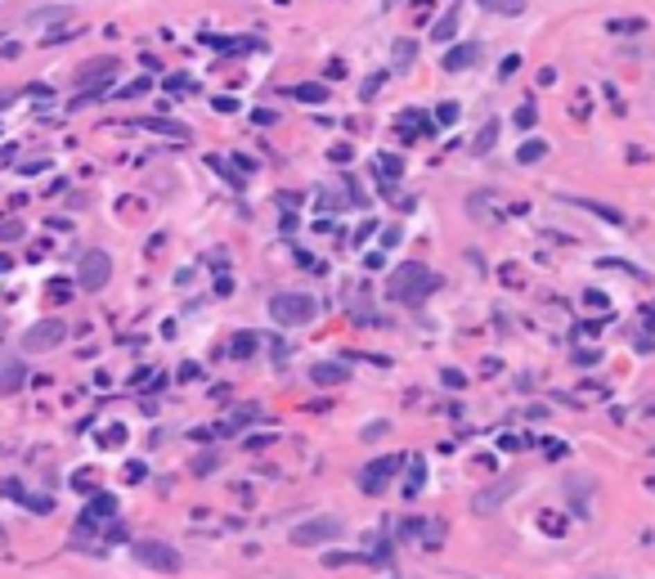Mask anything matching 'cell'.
Masks as SVG:
<instances>
[{
	"label": "cell",
	"mask_w": 655,
	"mask_h": 579,
	"mask_svg": "<svg viewBox=\"0 0 655 579\" xmlns=\"http://www.w3.org/2000/svg\"><path fill=\"white\" fill-rule=\"evenodd\" d=\"M534 121H539V112L530 108V103H521V108H516V126H521V130H530Z\"/></svg>",
	"instance_id": "33"
},
{
	"label": "cell",
	"mask_w": 655,
	"mask_h": 579,
	"mask_svg": "<svg viewBox=\"0 0 655 579\" xmlns=\"http://www.w3.org/2000/svg\"><path fill=\"white\" fill-rule=\"evenodd\" d=\"M539 526H543L548 535H561V530H566V521L557 517V512H543V517H539Z\"/></svg>",
	"instance_id": "32"
},
{
	"label": "cell",
	"mask_w": 655,
	"mask_h": 579,
	"mask_svg": "<svg viewBox=\"0 0 655 579\" xmlns=\"http://www.w3.org/2000/svg\"><path fill=\"white\" fill-rule=\"evenodd\" d=\"M642 27H647L642 18H615V23H611V36H633V32H642Z\"/></svg>",
	"instance_id": "25"
},
{
	"label": "cell",
	"mask_w": 655,
	"mask_h": 579,
	"mask_svg": "<svg viewBox=\"0 0 655 579\" xmlns=\"http://www.w3.org/2000/svg\"><path fill=\"white\" fill-rule=\"evenodd\" d=\"M144 472H148L144 463H130V467H126V481H130V485H135V481H144Z\"/></svg>",
	"instance_id": "43"
},
{
	"label": "cell",
	"mask_w": 655,
	"mask_h": 579,
	"mask_svg": "<svg viewBox=\"0 0 655 579\" xmlns=\"http://www.w3.org/2000/svg\"><path fill=\"white\" fill-rule=\"evenodd\" d=\"M440 382H444V386H453V391H458V386H467V377H462L458 368H444V373H440Z\"/></svg>",
	"instance_id": "38"
},
{
	"label": "cell",
	"mask_w": 655,
	"mask_h": 579,
	"mask_svg": "<svg viewBox=\"0 0 655 579\" xmlns=\"http://www.w3.org/2000/svg\"><path fill=\"white\" fill-rule=\"evenodd\" d=\"M112 77H117V59H112V54H99V59H90V63L77 68V85H90V81H108L112 85Z\"/></svg>",
	"instance_id": "9"
},
{
	"label": "cell",
	"mask_w": 655,
	"mask_h": 579,
	"mask_svg": "<svg viewBox=\"0 0 655 579\" xmlns=\"http://www.w3.org/2000/svg\"><path fill=\"white\" fill-rule=\"evenodd\" d=\"M256 350V337L252 332H238V337H234V346H229V355H238V359H247Z\"/></svg>",
	"instance_id": "26"
},
{
	"label": "cell",
	"mask_w": 655,
	"mask_h": 579,
	"mask_svg": "<svg viewBox=\"0 0 655 579\" xmlns=\"http://www.w3.org/2000/svg\"><path fill=\"white\" fill-rule=\"evenodd\" d=\"M341 530H346L341 517H310V521H301V526H292V544L297 548L332 544V539H341Z\"/></svg>",
	"instance_id": "3"
},
{
	"label": "cell",
	"mask_w": 655,
	"mask_h": 579,
	"mask_svg": "<svg viewBox=\"0 0 655 579\" xmlns=\"http://www.w3.org/2000/svg\"><path fill=\"white\" fill-rule=\"evenodd\" d=\"M166 90H171V94H189V90H193V81L175 72V77H166Z\"/></svg>",
	"instance_id": "35"
},
{
	"label": "cell",
	"mask_w": 655,
	"mask_h": 579,
	"mask_svg": "<svg viewBox=\"0 0 655 579\" xmlns=\"http://www.w3.org/2000/svg\"><path fill=\"white\" fill-rule=\"evenodd\" d=\"M108 279H112V256L99 252V248L85 252L81 265H77V288H81V292H99Z\"/></svg>",
	"instance_id": "4"
},
{
	"label": "cell",
	"mask_w": 655,
	"mask_h": 579,
	"mask_svg": "<svg viewBox=\"0 0 655 579\" xmlns=\"http://www.w3.org/2000/svg\"><path fill=\"white\" fill-rule=\"evenodd\" d=\"M63 337H68V324H63V319H41V324H32L23 332V350L27 355H41V350H54Z\"/></svg>",
	"instance_id": "5"
},
{
	"label": "cell",
	"mask_w": 655,
	"mask_h": 579,
	"mask_svg": "<svg viewBox=\"0 0 655 579\" xmlns=\"http://www.w3.org/2000/svg\"><path fill=\"white\" fill-rule=\"evenodd\" d=\"M332 162H350V144H337V148H332Z\"/></svg>",
	"instance_id": "47"
},
{
	"label": "cell",
	"mask_w": 655,
	"mask_h": 579,
	"mask_svg": "<svg viewBox=\"0 0 655 579\" xmlns=\"http://www.w3.org/2000/svg\"><path fill=\"white\" fill-rule=\"evenodd\" d=\"M310 377H315L319 386H341L350 377V368L346 364H315V368H310Z\"/></svg>",
	"instance_id": "13"
},
{
	"label": "cell",
	"mask_w": 655,
	"mask_h": 579,
	"mask_svg": "<svg viewBox=\"0 0 655 579\" xmlns=\"http://www.w3.org/2000/svg\"><path fill=\"white\" fill-rule=\"evenodd\" d=\"M597 359H602V355H597V350H575V364H584V368H593Z\"/></svg>",
	"instance_id": "41"
},
{
	"label": "cell",
	"mask_w": 655,
	"mask_h": 579,
	"mask_svg": "<svg viewBox=\"0 0 655 579\" xmlns=\"http://www.w3.org/2000/svg\"><path fill=\"white\" fill-rule=\"evenodd\" d=\"M99 521H117V499L112 494H90V503L81 508V517H77V526H99Z\"/></svg>",
	"instance_id": "8"
},
{
	"label": "cell",
	"mask_w": 655,
	"mask_h": 579,
	"mask_svg": "<svg viewBox=\"0 0 655 579\" xmlns=\"http://www.w3.org/2000/svg\"><path fill=\"white\" fill-rule=\"evenodd\" d=\"M135 557L148 566V571H162V575H175L180 566H184V562H180V553L171 544H162V539H144V544H135Z\"/></svg>",
	"instance_id": "6"
},
{
	"label": "cell",
	"mask_w": 655,
	"mask_h": 579,
	"mask_svg": "<svg viewBox=\"0 0 655 579\" xmlns=\"http://www.w3.org/2000/svg\"><path fill=\"white\" fill-rule=\"evenodd\" d=\"M382 81H386V72H373V81H368V85H364V99H373V94H377V90H382Z\"/></svg>",
	"instance_id": "42"
},
{
	"label": "cell",
	"mask_w": 655,
	"mask_h": 579,
	"mask_svg": "<svg viewBox=\"0 0 655 579\" xmlns=\"http://www.w3.org/2000/svg\"><path fill=\"white\" fill-rule=\"evenodd\" d=\"M99 444H103V449H117V444H126V426H103V431H99Z\"/></svg>",
	"instance_id": "24"
},
{
	"label": "cell",
	"mask_w": 655,
	"mask_h": 579,
	"mask_svg": "<svg viewBox=\"0 0 655 579\" xmlns=\"http://www.w3.org/2000/svg\"><path fill=\"white\" fill-rule=\"evenodd\" d=\"M435 121H440V126H453V121H458V103H440V108H435Z\"/></svg>",
	"instance_id": "29"
},
{
	"label": "cell",
	"mask_w": 655,
	"mask_h": 579,
	"mask_svg": "<svg viewBox=\"0 0 655 579\" xmlns=\"http://www.w3.org/2000/svg\"><path fill=\"white\" fill-rule=\"evenodd\" d=\"M148 85H153V77H139V81H130V85H121L117 90V99H135V94H144Z\"/></svg>",
	"instance_id": "28"
},
{
	"label": "cell",
	"mask_w": 655,
	"mask_h": 579,
	"mask_svg": "<svg viewBox=\"0 0 655 579\" xmlns=\"http://www.w3.org/2000/svg\"><path fill=\"white\" fill-rule=\"evenodd\" d=\"M50 18H68V9H36V14L27 18V23H32V27H41V23H50Z\"/></svg>",
	"instance_id": "30"
},
{
	"label": "cell",
	"mask_w": 655,
	"mask_h": 579,
	"mask_svg": "<svg viewBox=\"0 0 655 579\" xmlns=\"http://www.w3.org/2000/svg\"><path fill=\"white\" fill-rule=\"evenodd\" d=\"M216 463H220V453H198L193 476H211V472H216Z\"/></svg>",
	"instance_id": "27"
},
{
	"label": "cell",
	"mask_w": 655,
	"mask_h": 579,
	"mask_svg": "<svg viewBox=\"0 0 655 579\" xmlns=\"http://www.w3.org/2000/svg\"><path fill=\"white\" fill-rule=\"evenodd\" d=\"M90 472H94V467H81V476L72 481V485H77V490H85V494H99V490H94V476H90Z\"/></svg>",
	"instance_id": "36"
},
{
	"label": "cell",
	"mask_w": 655,
	"mask_h": 579,
	"mask_svg": "<svg viewBox=\"0 0 655 579\" xmlns=\"http://www.w3.org/2000/svg\"><path fill=\"white\" fill-rule=\"evenodd\" d=\"M386 431H391V422H382V417H377V422H368V426H364V431H359V435H364V440H382Z\"/></svg>",
	"instance_id": "31"
},
{
	"label": "cell",
	"mask_w": 655,
	"mask_h": 579,
	"mask_svg": "<svg viewBox=\"0 0 655 579\" xmlns=\"http://www.w3.org/2000/svg\"><path fill=\"white\" fill-rule=\"evenodd\" d=\"M292 99H301V103H324V99H328V85H324V81H301L297 90H292Z\"/></svg>",
	"instance_id": "19"
},
{
	"label": "cell",
	"mask_w": 655,
	"mask_h": 579,
	"mask_svg": "<svg viewBox=\"0 0 655 579\" xmlns=\"http://www.w3.org/2000/svg\"><path fill=\"white\" fill-rule=\"evenodd\" d=\"M584 301H588L593 310H606V306H611V301H606V292H597V288H588V292H584Z\"/></svg>",
	"instance_id": "39"
},
{
	"label": "cell",
	"mask_w": 655,
	"mask_h": 579,
	"mask_svg": "<svg viewBox=\"0 0 655 579\" xmlns=\"http://www.w3.org/2000/svg\"><path fill=\"white\" fill-rule=\"evenodd\" d=\"M422 481H426V463H422V458H409V481H404V499H417V494H422Z\"/></svg>",
	"instance_id": "18"
},
{
	"label": "cell",
	"mask_w": 655,
	"mask_h": 579,
	"mask_svg": "<svg viewBox=\"0 0 655 579\" xmlns=\"http://www.w3.org/2000/svg\"><path fill=\"white\" fill-rule=\"evenodd\" d=\"M315 301L306 297V292H274L270 297V315L279 328H306L310 319H315Z\"/></svg>",
	"instance_id": "2"
},
{
	"label": "cell",
	"mask_w": 655,
	"mask_h": 579,
	"mask_svg": "<svg viewBox=\"0 0 655 579\" xmlns=\"http://www.w3.org/2000/svg\"><path fill=\"white\" fill-rule=\"evenodd\" d=\"M543 153H548V139H525V144L516 148V162H525V166H530V162H539Z\"/></svg>",
	"instance_id": "21"
},
{
	"label": "cell",
	"mask_w": 655,
	"mask_h": 579,
	"mask_svg": "<svg viewBox=\"0 0 655 579\" xmlns=\"http://www.w3.org/2000/svg\"><path fill=\"white\" fill-rule=\"evenodd\" d=\"M382 171H386V175H400L404 162H395V157H382Z\"/></svg>",
	"instance_id": "45"
},
{
	"label": "cell",
	"mask_w": 655,
	"mask_h": 579,
	"mask_svg": "<svg viewBox=\"0 0 655 579\" xmlns=\"http://www.w3.org/2000/svg\"><path fill=\"white\" fill-rule=\"evenodd\" d=\"M431 288H435V279L422 261H404L400 270H391V279H386V297L400 301V306H422Z\"/></svg>",
	"instance_id": "1"
},
{
	"label": "cell",
	"mask_w": 655,
	"mask_h": 579,
	"mask_svg": "<svg viewBox=\"0 0 655 579\" xmlns=\"http://www.w3.org/2000/svg\"><path fill=\"white\" fill-rule=\"evenodd\" d=\"M211 166H216V171H220V175H225V180H229V184H234V189H243V175H234V171H229V166H225V162H220V157H211Z\"/></svg>",
	"instance_id": "40"
},
{
	"label": "cell",
	"mask_w": 655,
	"mask_h": 579,
	"mask_svg": "<svg viewBox=\"0 0 655 579\" xmlns=\"http://www.w3.org/2000/svg\"><path fill=\"white\" fill-rule=\"evenodd\" d=\"M498 130H503V121H498V117H489V121H485V126H480V130H476V139H471V153H476V157H485V153H489V148H494V144H498Z\"/></svg>",
	"instance_id": "12"
},
{
	"label": "cell",
	"mask_w": 655,
	"mask_h": 579,
	"mask_svg": "<svg viewBox=\"0 0 655 579\" xmlns=\"http://www.w3.org/2000/svg\"><path fill=\"white\" fill-rule=\"evenodd\" d=\"M417 535H422V548H440L444 544V521H422Z\"/></svg>",
	"instance_id": "20"
},
{
	"label": "cell",
	"mask_w": 655,
	"mask_h": 579,
	"mask_svg": "<svg viewBox=\"0 0 655 579\" xmlns=\"http://www.w3.org/2000/svg\"><path fill=\"white\" fill-rule=\"evenodd\" d=\"M45 292H50V301H68L72 292H77V283H72V279H50V288H45Z\"/></svg>",
	"instance_id": "23"
},
{
	"label": "cell",
	"mask_w": 655,
	"mask_h": 579,
	"mask_svg": "<svg viewBox=\"0 0 655 579\" xmlns=\"http://www.w3.org/2000/svg\"><path fill=\"white\" fill-rule=\"evenodd\" d=\"M23 364H18V359H5V364H0V391H18V386H23Z\"/></svg>",
	"instance_id": "16"
},
{
	"label": "cell",
	"mask_w": 655,
	"mask_h": 579,
	"mask_svg": "<svg viewBox=\"0 0 655 579\" xmlns=\"http://www.w3.org/2000/svg\"><path fill=\"white\" fill-rule=\"evenodd\" d=\"M512 490H516V481H498V485H494V490H485V494H476L471 503H476L480 512H494V503H498V499H507Z\"/></svg>",
	"instance_id": "15"
},
{
	"label": "cell",
	"mask_w": 655,
	"mask_h": 579,
	"mask_svg": "<svg viewBox=\"0 0 655 579\" xmlns=\"http://www.w3.org/2000/svg\"><path fill=\"white\" fill-rule=\"evenodd\" d=\"M516 68H521V59H516V54H507V59H503V68H498V72H503V77H507V72H516Z\"/></svg>",
	"instance_id": "46"
},
{
	"label": "cell",
	"mask_w": 655,
	"mask_h": 579,
	"mask_svg": "<svg viewBox=\"0 0 655 579\" xmlns=\"http://www.w3.org/2000/svg\"><path fill=\"white\" fill-rule=\"evenodd\" d=\"M570 202H579V198H570ZM579 207H584V211H597V216H602V221H611V225H624V216L615 211V207H602V202H588V198H584V202H579Z\"/></svg>",
	"instance_id": "22"
},
{
	"label": "cell",
	"mask_w": 655,
	"mask_h": 579,
	"mask_svg": "<svg viewBox=\"0 0 655 579\" xmlns=\"http://www.w3.org/2000/svg\"><path fill=\"white\" fill-rule=\"evenodd\" d=\"M386 5H395V0H386Z\"/></svg>",
	"instance_id": "49"
},
{
	"label": "cell",
	"mask_w": 655,
	"mask_h": 579,
	"mask_svg": "<svg viewBox=\"0 0 655 579\" xmlns=\"http://www.w3.org/2000/svg\"><path fill=\"white\" fill-rule=\"evenodd\" d=\"M400 467H404V458H400V453H391V458H377V463H368V467L359 472V490H364V494H382V490L391 485V476H395Z\"/></svg>",
	"instance_id": "7"
},
{
	"label": "cell",
	"mask_w": 655,
	"mask_h": 579,
	"mask_svg": "<svg viewBox=\"0 0 655 579\" xmlns=\"http://www.w3.org/2000/svg\"><path fill=\"white\" fill-rule=\"evenodd\" d=\"M139 130H157V135H171V139H189V126L180 121H166V117H135Z\"/></svg>",
	"instance_id": "11"
},
{
	"label": "cell",
	"mask_w": 655,
	"mask_h": 579,
	"mask_svg": "<svg viewBox=\"0 0 655 579\" xmlns=\"http://www.w3.org/2000/svg\"><path fill=\"white\" fill-rule=\"evenodd\" d=\"M489 9H498V14H521L525 0H489Z\"/></svg>",
	"instance_id": "34"
},
{
	"label": "cell",
	"mask_w": 655,
	"mask_h": 579,
	"mask_svg": "<svg viewBox=\"0 0 655 579\" xmlns=\"http://www.w3.org/2000/svg\"><path fill=\"white\" fill-rule=\"evenodd\" d=\"M458 18H462V9H458V5H453V9H449V14H444V18H440V23H435V27H431V41H453V36H458Z\"/></svg>",
	"instance_id": "14"
},
{
	"label": "cell",
	"mask_w": 655,
	"mask_h": 579,
	"mask_svg": "<svg viewBox=\"0 0 655 579\" xmlns=\"http://www.w3.org/2000/svg\"><path fill=\"white\" fill-rule=\"evenodd\" d=\"M0 539H5V530H0Z\"/></svg>",
	"instance_id": "48"
},
{
	"label": "cell",
	"mask_w": 655,
	"mask_h": 579,
	"mask_svg": "<svg viewBox=\"0 0 655 579\" xmlns=\"http://www.w3.org/2000/svg\"><path fill=\"white\" fill-rule=\"evenodd\" d=\"M14 239H23V225H18V221L0 225V243H14Z\"/></svg>",
	"instance_id": "37"
},
{
	"label": "cell",
	"mask_w": 655,
	"mask_h": 579,
	"mask_svg": "<svg viewBox=\"0 0 655 579\" xmlns=\"http://www.w3.org/2000/svg\"><path fill=\"white\" fill-rule=\"evenodd\" d=\"M413 59H417V41H395V45H391V63H395L400 72H409Z\"/></svg>",
	"instance_id": "17"
},
{
	"label": "cell",
	"mask_w": 655,
	"mask_h": 579,
	"mask_svg": "<svg viewBox=\"0 0 655 579\" xmlns=\"http://www.w3.org/2000/svg\"><path fill=\"white\" fill-rule=\"evenodd\" d=\"M498 449H507V453H516V449H521V440H516V435H498Z\"/></svg>",
	"instance_id": "44"
},
{
	"label": "cell",
	"mask_w": 655,
	"mask_h": 579,
	"mask_svg": "<svg viewBox=\"0 0 655 579\" xmlns=\"http://www.w3.org/2000/svg\"><path fill=\"white\" fill-rule=\"evenodd\" d=\"M476 59H480V45L462 41V45H453V50L444 54V72H462V68H471Z\"/></svg>",
	"instance_id": "10"
}]
</instances>
